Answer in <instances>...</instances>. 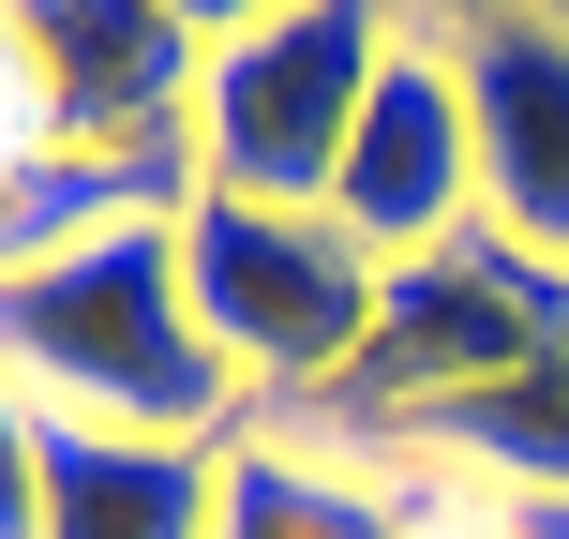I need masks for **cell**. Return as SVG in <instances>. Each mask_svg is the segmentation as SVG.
Masks as SVG:
<instances>
[{"instance_id":"6da1fadb","label":"cell","mask_w":569,"mask_h":539,"mask_svg":"<svg viewBox=\"0 0 569 539\" xmlns=\"http://www.w3.org/2000/svg\"><path fill=\"white\" fill-rule=\"evenodd\" d=\"M0 360L46 420L76 435H150V450H226L240 435V375L226 345L196 330V285H180V210H136V226L46 256L30 285H0Z\"/></svg>"},{"instance_id":"7a4b0ae2","label":"cell","mask_w":569,"mask_h":539,"mask_svg":"<svg viewBox=\"0 0 569 539\" xmlns=\"http://www.w3.org/2000/svg\"><path fill=\"white\" fill-rule=\"evenodd\" d=\"M405 30L360 0H300V16H226L196 60V196H256V210H330L345 136H360L375 76H390Z\"/></svg>"},{"instance_id":"3957f363","label":"cell","mask_w":569,"mask_h":539,"mask_svg":"<svg viewBox=\"0 0 569 539\" xmlns=\"http://www.w3.org/2000/svg\"><path fill=\"white\" fill-rule=\"evenodd\" d=\"M180 285H196V330L226 345L240 390L330 405L375 345L390 256L345 240L330 210H256V196H180Z\"/></svg>"},{"instance_id":"277c9868","label":"cell","mask_w":569,"mask_h":539,"mask_svg":"<svg viewBox=\"0 0 569 539\" xmlns=\"http://www.w3.org/2000/svg\"><path fill=\"white\" fill-rule=\"evenodd\" d=\"M540 360H569V270L525 256V240H495V226H465L450 256H405L390 270L375 345H360V375L330 390V420H360L375 450H405L420 420H450V405L510 390V375H540Z\"/></svg>"},{"instance_id":"5b68a950","label":"cell","mask_w":569,"mask_h":539,"mask_svg":"<svg viewBox=\"0 0 569 539\" xmlns=\"http://www.w3.org/2000/svg\"><path fill=\"white\" fill-rule=\"evenodd\" d=\"M330 226L375 240V256H450L465 226H480V136H465V76L435 30H405L390 76H375L360 136H345V180H330Z\"/></svg>"},{"instance_id":"8992f818","label":"cell","mask_w":569,"mask_h":539,"mask_svg":"<svg viewBox=\"0 0 569 539\" xmlns=\"http://www.w3.org/2000/svg\"><path fill=\"white\" fill-rule=\"evenodd\" d=\"M435 46H450L465 136H480V226L569 270V30L555 16H465Z\"/></svg>"},{"instance_id":"52a82bcc","label":"cell","mask_w":569,"mask_h":539,"mask_svg":"<svg viewBox=\"0 0 569 539\" xmlns=\"http://www.w3.org/2000/svg\"><path fill=\"white\" fill-rule=\"evenodd\" d=\"M30 60H46V106H60L76 150H180L210 30L196 16H136V0H30Z\"/></svg>"},{"instance_id":"ba28073f","label":"cell","mask_w":569,"mask_h":539,"mask_svg":"<svg viewBox=\"0 0 569 539\" xmlns=\"http://www.w3.org/2000/svg\"><path fill=\"white\" fill-rule=\"evenodd\" d=\"M435 495H405L375 450L330 435H226L210 465V539H420Z\"/></svg>"},{"instance_id":"9c48e42d","label":"cell","mask_w":569,"mask_h":539,"mask_svg":"<svg viewBox=\"0 0 569 539\" xmlns=\"http://www.w3.org/2000/svg\"><path fill=\"white\" fill-rule=\"evenodd\" d=\"M210 465L226 450H150V435L46 420V525L30 539H210Z\"/></svg>"},{"instance_id":"30bf717a","label":"cell","mask_w":569,"mask_h":539,"mask_svg":"<svg viewBox=\"0 0 569 539\" xmlns=\"http://www.w3.org/2000/svg\"><path fill=\"white\" fill-rule=\"evenodd\" d=\"M390 465H450L465 495H569V360L510 375V390L450 405V420H420Z\"/></svg>"},{"instance_id":"8fae6325","label":"cell","mask_w":569,"mask_h":539,"mask_svg":"<svg viewBox=\"0 0 569 539\" xmlns=\"http://www.w3.org/2000/svg\"><path fill=\"white\" fill-rule=\"evenodd\" d=\"M46 150H76V136H60V106H46L30 16H0V166H46Z\"/></svg>"},{"instance_id":"7c38bea8","label":"cell","mask_w":569,"mask_h":539,"mask_svg":"<svg viewBox=\"0 0 569 539\" xmlns=\"http://www.w3.org/2000/svg\"><path fill=\"white\" fill-rule=\"evenodd\" d=\"M30 525H46V405L0 360V539H30Z\"/></svg>"},{"instance_id":"4fadbf2b","label":"cell","mask_w":569,"mask_h":539,"mask_svg":"<svg viewBox=\"0 0 569 539\" xmlns=\"http://www.w3.org/2000/svg\"><path fill=\"white\" fill-rule=\"evenodd\" d=\"M495 539H569V495H480Z\"/></svg>"},{"instance_id":"5bb4252c","label":"cell","mask_w":569,"mask_h":539,"mask_svg":"<svg viewBox=\"0 0 569 539\" xmlns=\"http://www.w3.org/2000/svg\"><path fill=\"white\" fill-rule=\"evenodd\" d=\"M420 539H495V510H480V495H435V510H420Z\"/></svg>"}]
</instances>
